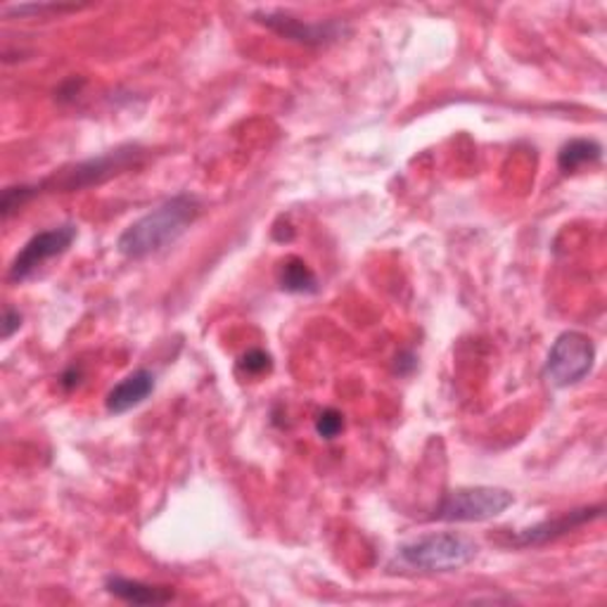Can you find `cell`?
Listing matches in <instances>:
<instances>
[{
	"instance_id": "1",
	"label": "cell",
	"mask_w": 607,
	"mask_h": 607,
	"mask_svg": "<svg viewBox=\"0 0 607 607\" xmlns=\"http://www.w3.org/2000/svg\"><path fill=\"white\" fill-rule=\"evenodd\" d=\"M199 197L191 193L173 195L128 226L117 240V250L131 262L154 256L176 244L187 233V228L199 219Z\"/></svg>"
},
{
	"instance_id": "2",
	"label": "cell",
	"mask_w": 607,
	"mask_h": 607,
	"mask_svg": "<svg viewBox=\"0 0 607 607\" xmlns=\"http://www.w3.org/2000/svg\"><path fill=\"white\" fill-rule=\"evenodd\" d=\"M477 553H480V546L466 534L435 531L401 543L392 565L409 572H456L470 565Z\"/></svg>"
},
{
	"instance_id": "3",
	"label": "cell",
	"mask_w": 607,
	"mask_h": 607,
	"mask_svg": "<svg viewBox=\"0 0 607 607\" xmlns=\"http://www.w3.org/2000/svg\"><path fill=\"white\" fill-rule=\"evenodd\" d=\"M142 154H146V150L140 146H134V142H128V146H119L98 157L83 159V162L69 169H60L48 181L38 183V187L41 193L43 191L75 193V191H85V187H93V185H103L105 181L122 176L124 171L138 167L142 162Z\"/></svg>"
},
{
	"instance_id": "4",
	"label": "cell",
	"mask_w": 607,
	"mask_h": 607,
	"mask_svg": "<svg viewBox=\"0 0 607 607\" xmlns=\"http://www.w3.org/2000/svg\"><path fill=\"white\" fill-rule=\"evenodd\" d=\"M515 503L513 491L501 486H460L446 494L432 513L437 523H486Z\"/></svg>"
},
{
	"instance_id": "5",
	"label": "cell",
	"mask_w": 607,
	"mask_h": 607,
	"mask_svg": "<svg viewBox=\"0 0 607 607\" xmlns=\"http://www.w3.org/2000/svg\"><path fill=\"white\" fill-rule=\"evenodd\" d=\"M596 364V344L580 330H568L553 342L546 356L543 375L558 389L580 385Z\"/></svg>"
},
{
	"instance_id": "6",
	"label": "cell",
	"mask_w": 607,
	"mask_h": 607,
	"mask_svg": "<svg viewBox=\"0 0 607 607\" xmlns=\"http://www.w3.org/2000/svg\"><path fill=\"white\" fill-rule=\"evenodd\" d=\"M252 18L254 22L264 24L278 36L301 43V46H309V48L330 46V43H337L340 38L346 36V32H350V26L340 20L313 22V20L295 18L293 12H285V10H259L252 14Z\"/></svg>"
},
{
	"instance_id": "7",
	"label": "cell",
	"mask_w": 607,
	"mask_h": 607,
	"mask_svg": "<svg viewBox=\"0 0 607 607\" xmlns=\"http://www.w3.org/2000/svg\"><path fill=\"white\" fill-rule=\"evenodd\" d=\"M79 230L75 224H62L48 230H41L32 240L24 242V248L14 254L8 280L10 283H24L34 276V273L50 262V259L65 254L71 244H75Z\"/></svg>"
},
{
	"instance_id": "8",
	"label": "cell",
	"mask_w": 607,
	"mask_h": 607,
	"mask_svg": "<svg viewBox=\"0 0 607 607\" xmlns=\"http://www.w3.org/2000/svg\"><path fill=\"white\" fill-rule=\"evenodd\" d=\"M600 515H603V505H584V508L568 511V513H562L560 517L543 519V523H539V525L517 531L515 537H511V543H515L519 548L543 546L548 541H556L560 537H565V534L580 529L588 523H594V519H598Z\"/></svg>"
},
{
	"instance_id": "9",
	"label": "cell",
	"mask_w": 607,
	"mask_h": 607,
	"mask_svg": "<svg viewBox=\"0 0 607 607\" xmlns=\"http://www.w3.org/2000/svg\"><path fill=\"white\" fill-rule=\"evenodd\" d=\"M152 392H154V373L138 368L134 373H128L124 380H119L110 389L105 406L112 415H124L131 409L140 406L142 401H148Z\"/></svg>"
},
{
	"instance_id": "10",
	"label": "cell",
	"mask_w": 607,
	"mask_h": 607,
	"mask_svg": "<svg viewBox=\"0 0 607 607\" xmlns=\"http://www.w3.org/2000/svg\"><path fill=\"white\" fill-rule=\"evenodd\" d=\"M105 588L114 598L134 603V605H162L173 600V591L169 586H154L138 580H128V576H119V574L107 576Z\"/></svg>"
},
{
	"instance_id": "11",
	"label": "cell",
	"mask_w": 607,
	"mask_h": 607,
	"mask_svg": "<svg viewBox=\"0 0 607 607\" xmlns=\"http://www.w3.org/2000/svg\"><path fill=\"white\" fill-rule=\"evenodd\" d=\"M278 283L290 295H313L318 293L316 273L301 262L299 256H287L278 268Z\"/></svg>"
},
{
	"instance_id": "12",
	"label": "cell",
	"mask_w": 607,
	"mask_h": 607,
	"mask_svg": "<svg viewBox=\"0 0 607 607\" xmlns=\"http://www.w3.org/2000/svg\"><path fill=\"white\" fill-rule=\"evenodd\" d=\"M603 159V148L600 142L588 140V138H574L558 152V167L565 173L580 171L586 164H596Z\"/></svg>"
},
{
	"instance_id": "13",
	"label": "cell",
	"mask_w": 607,
	"mask_h": 607,
	"mask_svg": "<svg viewBox=\"0 0 607 607\" xmlns=\"http://www.w3.org/2000/svg\"><path fill=\"white\" fill-rule=\"evenodd\" d=\"M41 195V187L36 185H10L3 191V199H0V214L8 221L14 211H20L28 199Z\"/></svg>"
},
{
	"instance_id": "14",
	"label": "cell",
	"mask_w": 607,
	"mask_h": 607,
	"mask_svg": "<svg viewBox=\"0 0 607 607\" xmlns=\"http://www.w3.org/2000/svg\"><path fill=\"white\" fill-rule=\"evenodd\" d=\"M79 10V5H60V3H24V5H8L5 14L8 18H28V14H50V12H75Z\"/></svg>"
},
{
	"instance_id": "15",
	"label": "cell",
	"mask_w": 607,
	"mask_h": 607,
	"mask_svg": "<svg viewBox=\"0 0 607 607\" xmlns=\"http://www.w3.org/2000/svg\"><path fill=\"white\" fill-rule=\"evenodd\" d=\"M344 430V415L337 409H325L316 417V435L321 439H335Z\"/></svg>"
},
{
	"instance_id": "16",
	"label": "cell",
	"mask_w": 607,
	"mask_h": 607,
	"mask_svg": "<svg viewBox=\"0 0 607 607\" xmlns=\"http://www.w3.org/2000/svg\"><path fill=\"white\" fill-rule=\"evenodd\" d=\"M271 366H273L271 364V356L266 352H262V350H252V352H248V354H244L240 358V368L244 373H250V375H262V373L271 370Z\"/></svg>"
},
{
	"instance_id": "17",
	"label": "cell",
	"mask_w": 607,
	"mask_h": 607,
	"mask_svg": "<svg viewBox=\"0 0 607 607\" xmlns=\"http://www.w3.org/2000/svg\"><path fill=\"white\" fill-rule=\"evenodd\" d=\"M20 328H22V313L18 309L8 307L3 313V340H10Z\"/></svg>"
}]
</instances>
